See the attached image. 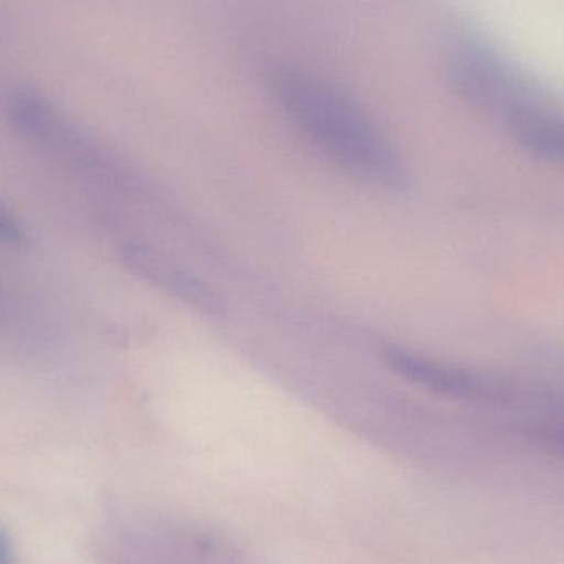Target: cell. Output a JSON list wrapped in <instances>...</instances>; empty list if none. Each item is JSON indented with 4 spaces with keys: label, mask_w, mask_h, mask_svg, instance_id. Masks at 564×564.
Wrapping results in <instances>:
<instances>
[{
    "label": "cell",
    "mask_w": 564,
    "mask_h": 564,
    "mask_svg": "<svg viewBox=\"0 0 564 564\" xmlns=\"http://www.w3.org/2000/svg\"><path fill=\"white\" fill-rule=\"evenodd\" d=\"M268 88L295 131L341 171L384 191L406 187L400 152L350 96L318 76L285 66L271 72Z\"/></svg>",
    "instance_id": "1"
},
{
    "label": "cell",
    "mask_w": 564,
    "mask_h": 564,
    "mask_svg": "<svg viewBox=\"0 0 564 564\" xmlns=\"http://www.w3.org/2000/svg\"><path fill=\"white\" fill-rule=\"evenodd\" d=\"M449 75L457 93L480 108L503 106L510 112L525 105L516 76L494 53L476 43L454 46Z\"/></svg>",
    "instance_id": "2"
},
{
    "label": "cell",
    "mask_w": 564,
    "mask_h": 564,
    "mask_svg": "<svg viewBox=\"0 0 564 564\" xmlns=\"http://www.w3.org/2000/svg\"><path fill=\"white\" fill-rule=\"evenodd\" d=\"M121 257L135 276L184 302L188 307L212 317H218L224 312V304L214 289L191 271L178 267L172 258L141 245H129L122 250Z\"/></svg>",
    "instance_id": "3"
},
{
    "label": "cell",
    "mask_w": 564,
    "mask_h": 564,
    "mask_svg": "<svg viewBox=\"0 0 564 564\" xmlns=\"http://www.w3.org/2000/svg\"><path fill=\"white\" fill-rule=\"evenodd\" d=\"M384 364L391 371L403 377L410 383L426 388L444 397L479 400L503 394L502 388L494 384L487 378L444 361L434 360L417 351L404 348H387L383 354Z\"/></svg>",
    "instance_id": "4"
},
{
    "label": "cell",
    "mask_w": 564,
    "mask_h": 564,
    "mask_svg": "<svg viewBox=\"0 0 564 564\" xmlns=\"http://www.w3.org/2000/svg\"><path fill=\"white\" fill-rule=\"evenodd\" d=\"M509 128L522 148L539 158L564 162V118L525 102L509 112Z\"/></svg>",
    "instance_id": "5"
},
{
    "label": "cell",
    "mask_w": 564,
    "mask_h": 564,
    "mask_svg": "<svg viewBox=\"0 0 564 564\" xmlns=\"http://www.w3.org/2000/svg\"><path fill=\"white\" fill-rule=\"evenodd\" d=\"M29 241V231L23 227L20 218L10 210L9 205L3 204L0 198V245L13 250H22Z\"/></svg>",
    "instance_id": "6"
},
{
    "label": "cell",
    "mask_w": 564,
    "mask_h": 564,
    "mask_svg": "<svg viewBox=\"0 0 564 564\" xmlns=\"http://www.w3.org/2000/svg\"><path fill=\"white\" fill-rule=\"evenodd\" d=\"M12 546H10L9 539L0 532V564H12Z\"/></svg>",
    "instance_id": "7"
}]
</instances>
